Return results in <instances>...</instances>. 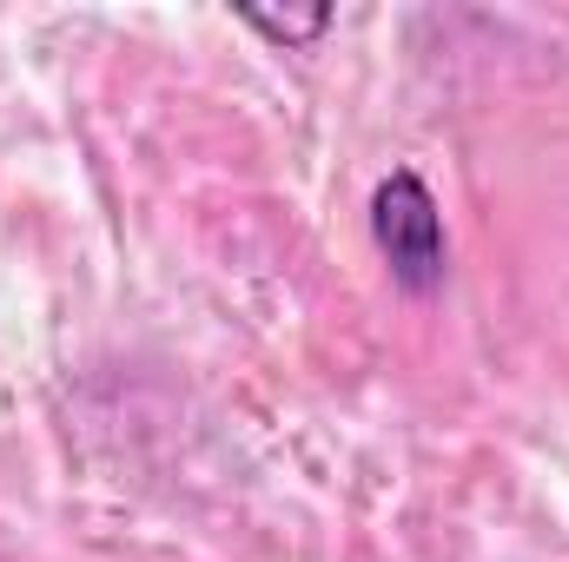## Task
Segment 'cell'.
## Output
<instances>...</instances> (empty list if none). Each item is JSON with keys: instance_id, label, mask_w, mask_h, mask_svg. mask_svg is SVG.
I'll return each mask as SVG.
<instances>
[{"instance_id": "6da1fadb", "label": "cell", "mask_w": 569, "mask_h": 562, "mask_svg": "<svg viewBox=\"0 0 569 562\" xmlns=\"http://www.w3.org/2000/svg\"><path fill=\"white\" fill-rule=\"evenodd\" d=\"M371 245L391 265L398 291L425 298V291L443 284V272H450V232H443V212H437V199H430V185L418 172L378 179V192H371Z\"/></svg>"}, {"instance_id": "7a4b0ae2", "label": "cell", "mask_w": 569, "mask_h": 562, "mask_svg": "<svg viewBox=\"0 0 569 562\" xmlns=\"http://www.w3.org/2000/svg\"><path fill=\"white\" fill-rule=\"evenodd\" d=\"M239 20H246L252 33L279 40V47H311V40H318V33L338 20V13H331V7H311V13H259V7H246Z\"/></svg>"}]
</instances>
